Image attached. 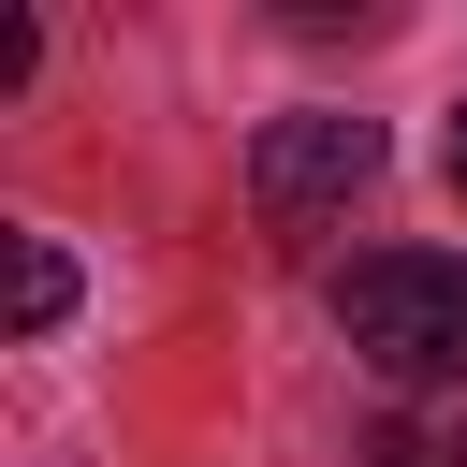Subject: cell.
Returning a JSON list of instances; mask_svg holds the SVG:
<instances>
[{
  "mask_svg": "<svg viewBox=\"0 0 467 467\" xmlns=\"http://www.w3.org/2000/svg\"><path fill=\"white\" fill-rule=\"evenodd\" d=\"M336 336L409 394H467V263L452 248H365L336 277Z\"/></svg>",
  "mask_w": 467,
  "mask_h": 467,
  "instance_id": "6da1fadb",
  "label": "cell"
},
{
  "mask_svg": "<svg viewBox=\"0 0 467 467\" xmlns=\"http://www.w3.org/2000/svg\"><path fill=\"white\" fill-rule=\"evenodd\" d=\"M365 190H379V117H336V102L263 117V146H248V219H263L277 248H321Z\"/></svg>",
  "mask_w": 467,
  "mask_h": 467,
  "instance_id": "7a4b0ae2",
  "label": "cell"
},
{
  "mask_svg": "<svg viewBox=\"0 0 467 467\" xmlns=\"http://www.w3.org/2000/svg\"><path fill=\"white\" fill-rule=\"evenodd\" d=\"M73 321V263H58V234H15V336H58Z\"/></svg>",
  "mask_w": 467,
  "mask_h": 467,
  "instance_id": "3957f363",
  "label": "cell"
},
{
  "mask_svg": "<svg viewBox=\"0 0 467 467\" xmlns=\"http://www.w3.org/2000/svg\"><path fill=\"white\" fill-rule=\"evenodd\" d=\"M365 467H467V394H452V409H409V423H379V438H365Z\"/></svg>",
  "mask_w": 467,
  "mask_h": 467,
  "instance_id": "277c9868",
  "label": "cell"
},
{
  "mask_svg": "<svg viewBox=\"0 0 467 467\" xmlns=\"http://www.w3.org/2000/svg\"><path fill=\"white\" fill-rule=\"evenodd\" d=\"M452 190H467V102H452Z\"/></svg>",
  "mask_w": 467,
  "mask_h": 467,
  "instance_id": "5b68a950",
  "label": "cell"
}]
</instances>
